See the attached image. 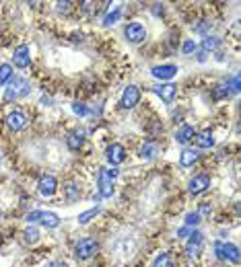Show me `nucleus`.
I'll return each instance as SVG.
<instances>
[{"label": "nucleus", "mask_w": 241, "mask_h": 267, "mask_svg": "<svg viewBox=\"0 0 241 267\" xmlns=\"http://www.w3.org/2000/svg\"><path fill=\"white\" fill-rule=\"evenodd\" d=\"M31 92V85L27 78H21V76H13L8 83V89L4 90V101H15L21 99Z\"/></svg>", "instance_id": "f257e3e1"}, {"label": "nucleus", "mask_w": 241, "mask_h": 267, "mask_svg": "<svg viewBox=\"0 0 241 267\" xmlns=\"http://www.w3.org/2000/svg\"><path fill=\"white\" fill-rule=\"evenodd\" d=\"M214 253L221 261H231V263H239V249L237 245H231V242H223L216 240L214 242Z\"/></svg>", "instance_id": "f03ea898"}, {"label": "nucleus", "mask_w": 241, "mask_h": 267, "mask_svg": "<svg viewBox=\"0 0 241 267\" xmlns=\"http://www.w3.org/2000/svg\"><path fill=\"white\" fill-rule=\"evenodd\" d=\"M97 249H99V245H97L95 238H83V240L76 242L74 255H76V259H89L97 253Z\"/></svg>", "instance_id": "7ed1b4c3"}, {"label": "nucleus", "mask_w": 241, "mask_h": 267, "mask_svg": "<svg viewBox=\"0 0 241 267\" xmlns=\"http://www.w3.org/2000/svg\"><path fill=\"white\" fill-rule=\"evenodd\" d=\"M138 101H140V89L136 87V85H128V87L124 89V92H122L120 105H122L124 109H132Z\"/></svg>", "instance_id": "20e7f679"}, {"label": "nucleus", "mask_w": 241, "mask_h": 267, "mask_svg": "<svg viewBox=\"0 0 241 267\" xmlns=\"http://www.w3.org/2000/svg\"><path fill=\"white\" fill-rule=\"evenodd\" d=\"M124 35H126V39H128L130 43H140V41L146 39V29H144L142 23L134 21V23H130V25L126 27Z\"/></svg>", "instance_id": "39448f33"}, {"label": "nucleus", "mask_w": 241, "mask_h": 267, "mask_svg": "<svg viewBox=\"0 0 241 267\" xmlns=\"http://www.w3.org/2000/svg\"><path fill=\"white\" fill-rule=\"evenodd\" d=\"M208 187H210V177L208 175H198V177L190 179V183H188V189H190L192 195H200Z\"/></svg>", "instance_id": "423d86ee"}, {"label": "nucleus", "mask_w": 241, "mask_h": 267, "mask_svg": "<svg viewBox=\"0 0 241 267\" xmlns=\"http://www.w3.org/2000/svg\"><path fill=\"white\" fill-rule=\"evenodd\" d=\"M37 187H39V193L43 197H52L56 191H58V181H56V177H52V175H43L39 179Z\"/></svg>", "instance_id": "0eeeda50"}, {"label": "nucleus", "mask_w": 241, "mask_h": 267, "mask_svg": "<svg viewBox=\"0 0 241 267\" xmlns=\"http://www.w3.org/2000/svg\"><path fill=\"white\" fill-rule=\"evenodd\" d=\"M202 240H204V235L198 230H194L190 232V240H188V245H186V253L190 255V257H194V255H198L200 249H202Z\"/></svg>", "instance_id": "6e6552de"}, {"label": "nucleus", "mask_w": 241, "mask_h": 267, "mask_svg": "<svg viewBox=\"0 0 241 267\" xmlns=\"http://www.w3.org/2000/svg\"><path fill=\"white\" fill-rule=\"evenodd\" d=\"M151 74L155 76V78H159V80H171L175 74H177V66H173V64H163V66H155L153 70H151Z\"/></svg>", "instance_id": "1a4fd4ad"}, {"label": "nucleus", "mask_w": 241, "mask_h": 267, "mask_svg": "<svg viewBox=\"0 0 241 267\" xmlns=\"http://www.w3.org/2000/svg\"><path fill=\"white\" fill-rule=\"evenodd\" d=\"M153 90L157 92V95L161 97V101L163 103H169L175 99V92H177V87L175 85H157V87H153Z\"/></svg>", "instance_id": "9d476101"}, {"label": "nucleus", "mask_w": 241, "mask_h": 267, "mask_svg": "<svg viewBox=\"0 0 241 267\" xmlns=\"http://www.w3.org/2000/svg\"><path fill=\"white\" fill-rule=\"evenodd\" d=\"M13 62L17 68H27L31 62V56H29V48L27 45H19V48L13 52Z\"/></svg>", "instance_id": "9b49d317"}, {"label": "nucleus", "mask_w": 241, "mask_h": 267, "mask_svg": "<svg viewBox=\"0 0 241 267\" xmlns=\"http://www.w3.org/2000/svg\"><path fill=\"white\" fill-rule=\"evenodd\" d=\"M107 160L111 162V165H122V162L126 160V148L122 144H111L107 148Z\"/></svg>", "instance_id": "f8f14e48"}, {"label": "nucleus", "mask_w": 241, "mask_h": 267, "mask_svg": "<svg viewBox=\"0 0 241 267\" xmlns=\"http://www.w3.org/2000/svg\"><path fill=\"white\" fill-rule=\"evenodd\" d=\"M6 123H8V127L13 132H19V130H23V127L27 125V118H25V113H23V111H13V113H8Z\"/></svg>", "instance_id": "ddd939ff"}, {"label": "nucleus", "mask_w": 241, "mask_h": 267, "mask_svg": "<svg viewBox=\"0 0 241 267\" xmlns=\"http://www.w3.org/2000/svg\"><path fill=\"white\" fill-rule=\"evenodd\" d=\"M194 136H196L194 127H192L190 123H183L179 130L175 132V142H179V144H188L190 140H194Z\"/></svg>", "instance_id": "4468645a"}, {"label": "nucleus", "mask_w": 241, "mask_h": 267, "mask_svg": "<svg viewBox=\"0 0 241 267\" xmlns=\"http://www.w3.org/2000/svg\"><path fill=\"white\" fill-rule=\"evenodd\" d=\"M198 150H194V148H183L181 150V154H179V165L181 167H192L194 162H198Z\"/></svg>", "instance_id": "2eb2a0df"}, {"label": "nucleus", "mask_w": 241, "mask_h": 267, "mask_svg": "<svg viewBox=\"0 0 241 267\" xmlns=\"http://www.w3.org/2000/svg\"><path fill=\"white\" fill-rule=\"evenodd\" d=\"M194 142H196L198 148H210L214 144V138H212V132L210 130H204V132H198L194 136Z\"/></svg>", "instance_id": "dca6fc26"}, {"label": "nucleus", "mask_w": 241, "mask_h": 267, "mask_svg": "<svg viewBox=\"0 0 241 267\" xmlns=\"http://www.w3.org/2000/svg\"><path fill=\"white\" fill-rule=\"evenodd\" d=\"M37 222H41L45 228H56L60 224V218H58V214H54V212H39Z\"/></svg>", "instance_id": "f3484780"}, {"label": "nucleus", "mask_w": 241, "mask_h": 267, "mask_svg": "<svg viewBox=\"0 0 241 267\" xmlns=\"http://www.w3.org/2000/svg\"><path fill=\"white\" fill-rule=\"evenodd\" d=\"M83 142H85V134L83 132H70L68 134V138H66V144H68V148L70 150H78L80 146H83Z\"/></svg>", "instance_id": "a211bd4d"}, {"label": "nucleus", "mask_w": 241, "mask_h": 267, "mask_svg": "<svg viewBox=\"0 0 241 267\" xmlns=\"http://www.w3.org/2000/svg\"><path fill=\"white\" fill-rule=\"evenodd\" d=\"M219 37H214V35H206L204 39H202V52L206 54V52H212V50H216L219 48Z\"/></svg>", "instance_id": "6ab92c4d"}, {"label": "nucleus", "mask_w": 241, "mask_h": 267, "mask_svg": "<svg viewBox=\"0 0 241 267\" xmlns=\"http://www.w3.org/2000/svg\"><path fill=\"white\" fill-rule=\"evenodd\" d=\"M13 78V66L10 64H0V87L6 85Z\"/></svg>", "instance_id": "aec40b11"}, {"label": "nucleus", "mask_w": 241, "mask_h": 267, "mask_svg": "<svg viewBox=\"0 0 241 267\" xmlns=\"http://www.w3.org/2000/svg\"><path fill=\"white\" fill-rule=\"evenodd\" d=\"M153 267H173V257L169 253H161L159 257L155 259Z\"/></svg>", "instance_id": "412c9836"}, {"label": "nucleus", "mask_w": 241, "mask_h": 267, "mask_svg": "<svg viewBox=\"0 0 241 267\" xmlns=\"http://www.w3.org/2000/svg\"><path fill=\"white\" fill-rule=\"evenodd\" d=\"M64 193H66V200H68V202H76L78 195H80V191H78V187H76L74 183H66Z\"/></svg>", "instance_id": "4be33fe9"}, {"label": "nucleus", "mask_w": 241, "mask_h": 267, "mask_svg": "<svg viewBox=\"0 0 241 267\" xmlns=\"http://www.w3.org/2000/svg\"><path fill=\"white\" fill-rule=\"evenodd\" d=\"M23 237H25V242L33 245V242H37V240H39V230H37V228H33V226H29L25 232H23Z\"/></svg>", "instance_id": "5701e85b"}, {"label": "nucleus", "mask_w": 241, "mask_h": 267, "mask_svg": "<svg viewBox=\"0 0 241 267\" xmlns=\"http://www.w3.org/2000/svg\"><path fill=\"white\" fill-rule=\"evenodd\" d=\"M157 154V144H153V142H146L142 148H140V156L142 158H153Z\"/></svg>", "instance_id": "b1692460"}, {"label": "nucleus", "mask_w": 241, "mask_h": 267, "mask_svg": "<svg viewBox=\"0 0 241 267\" xmlns=\"http://www.w3.org/2000/svg\"><path fill=\"white\" fill-rule=\"evenodd\" d=\"M113 193V183L111 181H99V195L101 197H111Z\"/></svg>", "instance_id": "393cba45"}, {"label": "nucleus", "mask_w": 241, "mask_h": 267, "mask_svg": "<svg viewBox=\"0 0 241 267\" xmlns=\"http://www.w3.org/2000/svg\"><path fill=\"white\" fill-rule=\"evenodd\" d=\"M116 177H118V169H101V173H99V181H111L113 183Z\"/></svg>", "instance_id": "a878e982"}, {"label": "nucleus", "mask_w": 241, "mask_h": 267, "mask_svg": "<svg viewBox=\"0 0 241 267\" xmlns=\"http://www.w3.org/2000/svg\"><path fill=\"white\" fill-rule=\"evenodd\" d=\"M120 15H122V8L116 6V8H113V13H109L105 19H103V25H113V23H118V21H120Z\"/></svg>", "instance_id": "bb28decb"}, {"label": "nucleus", "mask_w": 241, "mask_h": 267, "mask_svg": "<svg viewBox=\"0 0 241 267\" xmlns=\"http://www.w3.org/2000/svg\"><path fill=\"white\" fill-rule=\"evenodd\" d=\"M99 214V208H91V210H87V212H83L78 216V224H87L91 218H95Z\"/></svg>", "instance_id": "cd10ccee"}, {"label": "nucleus", "mask_w": 241, "mask_h": 267, "mask_svg": "<svg viewBox=\"0 0 241 267\" xmlns=\"http://www.w3.org/2000/svg\"><path fill=\"white\" fill-rule=\"evenodd\" d=\"M196 50H198V45H196V41H194V39H186V41H183V45H181V52L186 56L194 54Z\"/></svg>", "instance_id": "c85d7f7f"}, {"label": "nucleus", "mask_w": 241, "mask_h": 267, "mask_svg": "<svg viewBox=\"0 0 241 267\" xmlns=\"http://www.w3.org/2000/svg\"><path fill=\"white\" fill-rule=\"evenodd\" d=\"M227 95H229V87L227 85H219V87L212 89V99H223Z\"/></svg>", "instance_id": "c756f323"}, {"label": "nucleus", "mask_w": 241, "mask_h": 267, "mask_svg": "<svg viewBox=\"0 0 241 267\" xmlns=\"http://www.w3.org/2000/svg\"><path fill=\"white\" fill-rule=\"evenodd\" d=\"M198 224H200V216H198V212H190V214L186 216V226L192 228V226H198Z\"/></svg>", "instance_id": "7c9ffc66"}, {"label": "nucleus", "mask_w": 241, "mask_h": 267, "mask_svg": "<svg viewBox=\"0 0 241 267\" xmlns=\"http://www.w3.org/2000/svg\"><path fill=\"white\" fill-rule=\"evenodd\" d=\"M72 111H74L76 115H80V118H83V115H87V113H89L87 105H85V103H80V101H74V103H72Z\"/></svg>", "instance_id": "2f4dec72"}, {"label": "nucleus", "mask_w": 241, "mask_h": 267, "mask_svg": "<svg viewBox=\"0 0 241 267\" xmlns=\"http://www.w3.org/2000/svg\"><path fill=\"white\" fill-rule=\"evenodd\" d=\"M229 85H231V90L233 92H239V74H233L231 76V83H229ZM227 85V87H229Z\"/></svg>", "instance_id": "473e14b6"}, {"label": "nucleus", "mask_w": 241, "mask_h": 267, "mask_svg": "<svg viewBox=\"0 0 241 267\" xmlns=\"http://www.w3.org/2000/svg\"><path fill=\"white\" fill-rule=\"evenodd\" d=\"M198 216H210V206H208V204H202Z\"/></svg>", "instance_id": "72a5a7b5"}, {"label": "nucleus", "mask_w": 241, "mask_h": 267, "mask_svg": "<svg viewBox=\"0 0 241 267\" xmlns=\"http://www.w3.org/2000/svg\"><path fill=\"white\" fill-rule=\"evenodd\" d=\"M56 6H58V10H60V13H68V10H70V2H58V4H56Z\"/></svg>", "instance_id": "f704fd0d"}, {"label": "nucleus", "mask_w": 241, "mask_h": 267, "mask_svg": "<svg viewBox=\"0 0 241 267\" xmlns=\"http://www.w3.org/2000/svg\"><path fill=\"white\" fill-rule=\"evenodd\" d=\"M37 218H39V210L27 214V222H37Z\"/></svg>", "instance_id": "c9c22d12"}, {"label": "nucleus", "mask_w": 241, "mask_h": 267, "mask_svg": "<svg viewBox=\"0 0 241 267\" xmlns=\"http://www.w3.org/2000/svg\"><path fill=\"white\" fill-rule=\"evenodd\" d=\"M186 235H190V228L188 226H183V228L177 230V237H186Z\"/></svg>", "instance_id": "e433bc0d"}, {"label": "nucleus", "mask_w": 241, "mask_h": 267, "mask_svg": "<svg viewBox=\"0 0 241 267\" xmlns=\"http://www.w3.org/2000/svg\"><path fill=\"white\" fill-rule=\"evenodd\" d=\"M155 8H153V13L155 15H159V13H163V6H161V4H153Z\"/></svg>", "instance_id": "4c0bfd02"}, {"label": "nucleus", "mask_w": 241, "mask_h": 267, "mask_svg": "<svg viewBox=\"0 0 241 267\" xmlns=\"http://www.w3.org/2000/svg\"><path fill=\"white\" fill-rule=\"evenodd\" d=\"M41 103L45 105V103H52V101H50V97H45V95H43V97H41Z\"/></svg>", "instance_id": "58836bf2"}, {"label": "nucleus", "mask_w": 241, "mask_h": 267, "mask_svg": "<svg viewBox=\"0 0 241 267\" xmlns=\"http://www.w3.org/2000/svg\"><path fill=\"white\" fill-rule=\"evenodd\" d=\"M50 267H66V265H64V263H52Z\"/></svg>", "instance_id": "ea45409f"}, {"label": "nucleus", "mask_w": 241, "mask_h": 267, "mask_svg": "<svg viewBox=\"0 0 241 267\" xmlns=\"http://www.w3.org/2000/svg\"><path fill=\"white\" fill-rule=\"evenodd\" d=\"M0 245H2V235H0Z\"/></svg>", "instance_id": "a19ab883"}, {"label": "nucleus", "mask_w": 241, "mask_h": 267, "mask_svg": "<svg viewBox=\"0 0 241 267\" xmlns=\"http://www.w3.org/2000/svg\"><path fill=\"white\" fill-rule=\"evenodd\" d=\"M0 216H2V212H0Z\"/></svg>", "instance_id": "79ce46f5"}]
</instances>
